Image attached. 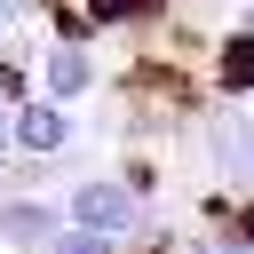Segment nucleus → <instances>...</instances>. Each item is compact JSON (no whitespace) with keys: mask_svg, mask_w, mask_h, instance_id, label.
Segmentation results:
<instances>
[{"mask_svg":"<svg viewBox=\"0 0 254 254\" xmlns=\"http://www.w3.org/2000/svg\"><path fill=\"white\" fill-rule=\"evenodd\" d=\"M64 222H87L103 238H135L143 230V190H127V183H79L64 198Z\"/></svg>","mask_w":254,"mask_h":254,"instance_id":"obj_1","label":"nucleus"},{"mask_svg":"<svg viewBox=\"0 0 254 254\" xmlns=\"http://www.w3.org/2000/svg\"><path fill=\"white\" fill-rule=\"evenodd\" d=\"M71 111L56 103V95H40V103H16V151H32V159H56V151H71Z\"/></svg>","mask_w":254,"mask_h":254,"instance_id":"obj_2","label":"nucleus"},{"mask_svg":"<svg viewBox=\"0 0 254 254\" xmlns=\"http://www.w3.org/2000/svg\"><path fill=\"white\" fill-rule=\"evenodd\" d=\"M56 230H64V206H48V198H8L0 206V238L24 246V254H48Z\"/></svg>","mask_w":254,"mask_h":254,"instance_id":"obj_3","label":"nucleus"},{"mask_svg":"<svg viewBox=\"0 0 254 254\" xmlns=\"http://www.w3.org/2000/svg\"><path fill=\"white\" fill-rule=\"evenodd\" d=\"M40 87H48L56 103L87 95V87H95V56H87V48H64V40H56V48H48V71H40Z\"/></svg>","mask_w":254,"mask_h":254,"instance_id":"obj_4","label":"nucleus"},{"mask_svg":"<svg viewBox=\"0 0 254 254\" xmlns=\"http://www.w3.org/2000/svg\"><path fill=\"white\" fill-rule=\"evenodd\" d=\"M206 143H214L222 175L254 190V111H246V119H214V135H206Z\"/></svg>","mask_w":254,"mask_h":254,"instance_id":"obj_5","label":"nucleus"},{"mask_svg":"<svg viewBox=\"0 0 254 254\" xmlns=\"http://www.w3.org/2000/svg\"><path fill=\"white\" fill-rule=\"evenodd\" d=\"M222 87L230 95H254V24H246V40L222 48Z\"/></svg>","mask_w":254,"mask_h":254,"instance_id":"obj_6","label":"nucleus"},{"mask_svg":"<svg viewBox=\"0 0 254 254\" xmlns=\"http://www.w3.org/2000/svg\"><path fill=\"white\" fill-rule=\"evenodd\" d=\"M111 246H119V238H103V230H87V222H64L48 254H111Z\"/></svg>","mask_w":254,"mask_h":254,"instance_id":"obj_7","label":"nucleus"},{"mask_svg":"<svg viewBox=\"0 0 254 254\" xmlns=\"http://www.w3.org/2000/svg\"><path fill=\"white\" fill-rule=\"evenodd\" d=\"M151 0H87V24H135Z\"/></svg>","mask_w":254,"mask_h":254,"instance_id":"obj_8","label":"nucleus"},{"mask_svg":"<svg viewBox=\"0 0 254 254\" xmlns=\"http://www.w3.org/2000/svg\"><path fill=\"white\" fill-rule=\"evenodd\" d=\"M190 254H254V246H246V238H238V230H230V238H198V246H190Z\"/></svg>","mask_w":254,"mask_h":254,"instance_id":"obj_9","label":"nucleus"},{"mask_svg":"<svg viewBox=\"0 0 254 254\" xmlns=\"http://www.w3.org/2000/svg\"><path fill=\"white\" fill-rule=\"evenodd\" d=\"M16 16H24V0H0V32H8V24H16Z\"/></svg>","mask_w":254,"mask_h":254,"instance_id":"obj_10","label":"nucleus"},{"mask_svg":"<svg viewBox=\"0 0 254 254\" xmlns=\"http://www.w3.org/2000/svg\"><path fill=\"white\" fill-rule=\"evenodd\" d=\"M238 8H246V24H254V0H238Z\"/></svg>","mask_w":254,"mask_h":254,"instance_id":"obj_11","label":"nucleus"},{"mask_svg":"<svg viewBox=\"0 0 254 254\" xmlns=\"http://www.w3.org/2000/svg\"><path fill=\"white\" fill-rule=\"evenodd\" d=\"M246 111H254V95H246Z\"/></svg>","mask_w":254,"mask_h":254,"instance_id":"obj_12","label":"nucleus"}]
</instances>
